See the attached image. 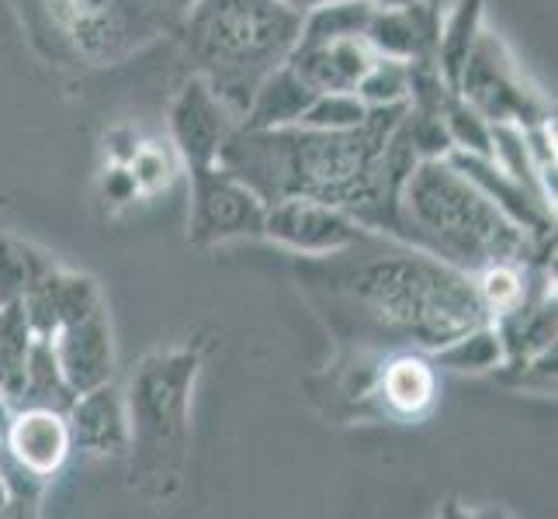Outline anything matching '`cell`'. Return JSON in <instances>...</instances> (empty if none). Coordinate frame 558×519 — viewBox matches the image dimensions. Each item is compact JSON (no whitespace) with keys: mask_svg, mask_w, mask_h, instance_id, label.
Instances as JSON below:
<instances>
[{"mask_svg":"<svg viewBox=\"0 0 558 519\" xmlns=\"http://www.w3.org/2000/svg\"><path fill=\"white\" fill-rule=\"evenodd\" d=\"M437 401V363L423 350L381 354L372 384V422H420Z\"/></svg>","mask_w":558,"mask_h":519,"instance_id":"cell-11","label":"cell"},{"mask_svg":"<svg viewBox=\"0 0 558 519\" xmlns=\"http://www.w3.org/2000/svg\"><path fill=\"white\" fill-rule=\"evenodd\" d=\"M448 160L465 173V177L483 190V195L504 211L507 219H513L517 225L531 233L534 239L555 236V208L548 201H542L531 187H524L521 181L507 173L493 157H478V152H458L451 149Z\"/></svg>","mask_w":558,"mask_h":519,"instance_id":"cell-14","label":"cell"},{"mask_svg":"<svg viewBox=\"0 0 558 519\" xmlns=\"http://www.w3.org/2000/svg\"><path fill=\"white\" fill-rule=\"evenodd\" d=\"M28 38L60 66L98 70L174 32L149 0H14Z\"/></svg>","mask_w":558,"mask_h":519,"instance_id":"cell-6","label":"cell"},{"mask_svg":"<svg viewBox=\"0 0 558 519\" xmlns=\"http://www.w3.org/2000/svg\"><path fill=\"white\" fill-rule=\"evenodd\" d=\"M402 239L427 254L478 274L496 263L548 260L555 236L534 239L507 219L448 157L416 160L399 190Z\"/></svg>","mask_w":558,"mask_h":519,"instance_id":"cell-3","label":"cell"},{"mask_svg":"<svg viewBox=\"0 0 558 519\" xmlns=\"http://www.w3.org/2000/svg\"><path fill=\"white\" fill-rule=\"evenodd\" d=\"M240 122L233 119L216 90H211L202 76L191 73V81L181 84L167 111V132H170V146L187 166V173H198L219 163V152L226 139L233 136V128Z\"/></svg>","mask_w":558,"mask_h":519,"instance_id":"cell-9","label":"cell"},{"mask_svg":"<svg viewBox=\"0 0 558 519\" xmlns=\"http://www.w3.org/2000/svg\"><path fill=\"white\" fill-rule=\"evenodd\" d=\"M70 450L81 457H125L129 450V409L114 381L73 395L66 406Z\"/></svg>","mask_w":558,"mask_h":519,"instance_id":"cell-13","label":"cell"},{"mask_svg":"<svg viewBox=\"0 0 558 519\" xmlns=\"http://www.w3.org/2000/svg\"><path fill=\"white\" fill-rule=\"evenodd\" d=\"M46 263L49 260L43 254H35L32 246H22V243L0 236V301L22 298L28 281L43 271Z\"/></svg>","mask_w":558,"mask_h":519,"instance_id":"cell-26","label":"cell"},{"mask_svg":"<svg viewBox=\"0 0 558 519\" xmlns=\"http://www.w3.org/2000/svg\"><path fill=\"white\" fill-rule=\"evenodd\" d=\"M205 368V346L181 343L143 357L129 381V482L149 498L181 489L191 440V398Z\"/></svg>","mask_w":558,"mask_h":519,"instance_id":"cell-5","label":"cell"},{"mask_svg":"<svg viewBox=\"0 0 558 519\" xmlns=\"http://www.w3.org/2000/svg\"><path fill=\"white\" fill-rule=\"evenodd\" d=\"M437 368L448 371H461V374H489L499 371L507 360V346L504 336H499L496 322H478L469 333L454 336L451 343H445L440 350L430 354Z\"/></svg>","mask_w":558,"mask_h":519,"instance_id":"cell-20","label":"cell"},{"mask_svg":"<svg viewBox=\"0 0 558 519\" xmlns=\"http://www.w3.org/2000/svg\"><path fill=\"white\" fill-rule=\"evenodd\" d=\"M372 11V0H326V4H316L302 14L295 42H333V38L364 35Z\"/></svg>","mask_w":558,"mask_h":519,"instance_id":"cell-22","label":"cell"},{"mask_svg":"<svg viewBox=\"0 0 558 519\" xmlns=\"http://www.w3.org/2000/svg\"><path fill=\"white\" fill-rule=\"evenodd\" d=\"M8 512V489H4V478H0V516Z\"/></svg>","mask_w":558,"mask_h":519,"instance_id":"cell-31","label":"cell"},{"mask_svg":"<svg viewBox=\"0 0 558 519\" xmlns=\"http://www.w3.org/2000/svg\"><path fill=\"white\" fill-rule=\"evenodd\" d=\"M302 14L284 0H195L174 25L195 76L240 122L254 90L292 52Z\"/></svg>","mask_w":558,"mask_h":519,"instance_id":"cell-4","label":"cell"},{"mask_svg":"<svg viewBox=\"0 0 558 519\" xmlns=\"http://www.w3.org/2000/svg\"><path fill=\"white\" fill-rule=\"evenodd\" d=\"M483 17H486V4L483 0H454L451 14L440 22L437 28V42H434V63L445 76V84L454 90L458 87V76L465 70L472 46L478 32H483Z\"/></svg>","mask_w":558,"mask_h":519,"instance_id":"cell-19","label":"cell"},{"mask_svg":"<svg viewBox=\"0 0 558 519\" xmlns=\"http://www.w3.org/2000/svg\"><path fill=\"white\" fill-rule=\"evenodd\" d=\"M375 8H399V4H413V0H372Z\"/></svg>","mask_w":558,"mask_h":519,"instance_id":"cell-30","label":"cell"},{"mask_svg":"<svg viewBox=\"0 0 558 519\" xmlns=\"http://www.w3.org/2000/svg\"><path fill=\"white\" fill-rule=\"evenodd\" d=\"M364 228L351 211L310 198H284L264 211V239H271L299 257H326L357 243Z\"/></svg>","mask_w":558,"mask_h":519,"instance_id":"cell-10","label":"cell"},{"mask_svg":"<svg viewBox=\"0 0 558 519\" xmlns=\"http://www.w3.org/2000/svg\"><path fill=\"white\" fill-rule=\"evenodd\" d=\"M368 119V104H364L354 90H323L313 98V104L305 108L302 122L305 128H326V132H340V128H354Z\"/></svg>","mask_w":558,"mask_h":519,"instance_id":"cell-24","label":"cell"},{"mask_svg":"<svg viewBox=\"0 0 558 519\" xmlns=\"http://www.w3.org/2000/svg\"><path fill=\"white\" fill-rule=\"evenodd\" d=\"M445 125L451 136V149L458 152H478V157H493V128L472 104H465L451 94L445 101Z\"/></svg>","mask_w":558,"mask_h":519,"instance_id":"cell-25","label":"cell"},{"mask_svg":"<svg viewBox=\"0 0 558 519\" xmlns=\"http://www.w3.org/2000/svg\"><path fill=\"white\" fill-rule=\"evenodd\" d=\"M219 166L264 205L284 198L337 205L372 233L402 239L399 190L416 166V152L407 139V104H389L368 108L361 125L340 132L236 125L219 152Z\"/></svg>","mask_w":558,"mask_h":519,"instance_id":"cell-2","label":"cell"},{"mask_svg":"<svg viewBox=\"0 0 558 519\" xmlns=\"http://www.w3.org/2000/svg\"><path fill=\"white\" fill-rule=\"evenodd\" d=\"M295 274L340 350L434 354L489 322L472 274L372 228L337 254L302 257Z\"/></svg>","mask_w":558,"mask_h":519,"instance_id":"cell-1","label":"cell"},{"mask_svg":"<svg viewBox=\"0 0 558 519\" xmlns=\"http://www.w3.org/2000/svg\"><path fill=\"white\" fill-rule=\"evenodd\" d=\"M292 66L313 90H354L357 81L375 63V49L368 38H333V42H295L288 52Z\"/></svg>","mask_w":558,"mask_h":519,"instance_id":"cell-16","label":"cell"},{"mask_svg":"<svg viewBox=\"0 0 558 519\" xmlns=\"http://www.w3.org/2000/svg\"><path fill=\"white\" fill-rule=\"evenodd\" d=\"M11 412H14V401L0 392V436H4V430H8V422H11Z\"/></svg>","mask_w":558,"mask_h":519,"instance_id":"cell-28","label":"cell"},{"mask_svg":"<svg viewBox=\"0 0 558 519\" xmlns=\"http://www.w3.org/2000/svg\"><path fill=\"white\" fill-rule=\"evenodd\" d=\"M284 4H288V8H295L299 14H305L310 8H316V4H326V0H284Z\"/></svg>","mask_w":558,"mask_h":519,"instance_id":"cell-29","label":"cell"},{"mask_svg":"<svg viewBox=\"0 0 558 519\" xmlns=\"http://www.w3.org/2000/svg\"><path fill=\"white\" fill-rule=\"evenodd\" d=\"M49 343L56 363H60V374L73 395L114 381V339L105 309H90L87 316L60 325Z\"/></svg>","mask_w":558,"mask_h":519,"instance_id":"cell-12","label":"cell"},{"mask_svg":"<svg viewBox=\"0 0 558 519\" xmlns=\"http://www.w3.org/2000/svg\"><path fill=\"white\" fill-rule=\"evenodd\" d=\"M437 28H440V11L427 8L423 0H413V4H399V8H375L368 17V28H364V38H368L375 55L413 63L434 55Z\"/></svg>","mask_w":558,"mask_h":519,"instance_id":"cell-17","label":"cell"},{"mask_svg":"<svg viewBox=\"0 0 558 519\" xmlns=\"http://www.w3.org/2000/svg\"><path fill=\"white\" fill-rule=\"evenodd\" d=\"M354 94L368 108L407 104L410 101V63L389 60V55H375V63L364 70Z\"/></svg>","mask_w":558,"mask_h":519,"instance_id":"cell-23","label":"cell"},{"mask_svg":"<svg viewBox=\"0 0 558 519\" xmlns=\"http://www.w3.org/2000/svg\"><path fill=\"white\" fill-rule=\"evenodd\" d=\"M319 90H313L302 76L281 63L278 70H271L260 81V87L250 98L240 128H284V125H299L305 108L313 104Z\"/></svg>","mask_w":558,"mask_h":519,"instance_id":"cell-18","label":"cell"},{"mask_svg":"<svg viewBox=\"0 0 558 519\" xmlns=\"http://www.w3.org/2000/svg\"><path fill=\"white\" fill-rule=\"evenodd\" d=\"M191 177V215L187 239L195 246H222L236 239H264L267 205L219 163L187 173Z\"/></svg>","mask_w":558,"mask_h":519,"instance_id":"cell-8","label":"cell"},{"mask_svg":"<svg viewBox=\"0 0 558 519\" xmlns=\"http://www.w3.org/2000/svg\"><path fill=\"white\" fill-rule=\"evenodd\" d=\"M149 4L153 8H157L163 17H170V22H174L178 25V17L191 8V4H195V0H149Z\"/></svg>","mask_w":558,"mask_h":519,"instance_id":"cell-27","label":"cell"},{"mask_svg":"<svg viewBox=\"0 0 558 519\" xmlns=\"http://www.w3.org/2000/svg\"><path fill=\"white\" fill-rule=\"evenodd\" d=\"M70 401H73V392L66 388V381L60 374L52 343L35 336L25 357V378H22V392H17L14 406H49V409L66 412Z\"/></svg>","mask_w":558,"mask_h":519,"instance_id":"cell-21","label":"cell"},{"mask_svg":"<svg viewBox=\"0 0 558 519\" xmlns=\"http://www.w3.org/2000/svg\"><path fill=\"white\" fill-rule=\"evenodd\" d=\"M454 94L465 104H472L489 125H537L555 119L551 104L534 90V84L521 73L510 55L507 42L496 32L483 28L472 46L465 70L458 76Z\"/></svg>","mask_w":558,"mask_h":519,"instance_id":"cell-7","label":"cell"},{"mask_svg":"<svg viewBox=\"0 0 558 519\" xmlns=\"http://www.w3.org/2000/svg\"><path fill=\"white\" fill-rule=\"evenodd\" d=\"M0 447H4L17 465H25L28 471L52 482V478L60 474V468L66 465V457L73 454L66 412L49 409V406H14L8 430L0 436Z\"/></svg>","mask_w":558,"mask_h":519,"instance_id":"cell-15","label":"cell"}]
</instances>
